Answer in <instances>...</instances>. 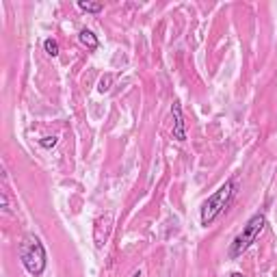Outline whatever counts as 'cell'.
Here are the masks:
<instances>
[{"label": "cell", "mask_w": 277, "mask_h": 277, "mask_svg": "<svg viewBox=\"0 0 277 277\" xmlns=\"http://www.w3.org/2000/svg\"><path fill=\"white\" fill-rule=\"evenodd\" d=\"M113 230V215L106 213L102 216H97L95 219V225H93V241H95V247H102L106 243L108 234H111Z\"/></svg>", "instance_id": "obj_4"}, {"label": "cell", "mask_w": 277, "mask_h": 277, "mask_svg": "<svg viewBox=\"0 0 277 277\" xmlns=\"http://www.w3.org/2000/svg\"><path fill=\"white\" fill-rule=\"evenodd\" d=\"M20 258L24 269L29 271L32 277H39L46 271V249H43V243L37 238L35 234H26L20 243Z\"/></svg>", "instance_id": "obj_1"}, {"label": "cell", "mask_w": 277, "mask_h": 277, "mask_svg": "<svg viewBox=\"0 0 277 277\" xmlns=\"http://www.w3.org/2000/svg\"><path fill=\"white\" fill-rule=\"evenodd\" d=\"M234 188H236V182L234 180H227L225 184H221V186L216 188V191L202 204V215H199V221H202L204 227H208L216 219V216L225 210V206L230 204L232 195H234Z\"/></svg>", "instance_id": "obj_2"}, {"label": "cell", "mask_w": 277, "mask_h": 277, "mask_svg": "<svg viewBox=\"0 0 277 277\" xmlns=\"http://www.w3.org/2000/svg\"><path fill=\"white\" fill-rule=\"evenodd\" d=\"M111 85H113V74H104L100 78V83H97V91H100V93H106V91L111 89Z\"/></svg>", "instance_id": "obj_8"}, {"label": "cell", "mask_w": 277, "mask_h": 277, "mask_svg": "<svg viewBox=\"0 0 277 277\" xmlns=\"http://www.w3.org/2000/svg\"><path fill=\"white\" fill-rule=\"evenodd\" d=\"M130 277H141V271H134V273L130 275Z\"/></svg>", "instance_id": "obj_11"}, {"label": "cell", "mask_w": 277, "mask_h": 277, "mask_svg": "<svg viewBox=\"0 0 277 277\" xmlns=\"http://www.w3.org/2000/svg\"><path fill=\"white\" fill-rule=\"evenodd\" d=\"M78 9L87 11V13H100L102 9V2H89V0H78Z\"/></svg>", "instance_id": "obj_7"}, {"label": "cell", "mask_w": 277, "mask_h": 277, "mask_svg": "<svg viewBox=\"0 0 277 277\" xmlns=\"http://www.w3.org/2000/svg\"><path fill=\"white\" fill-rule=\"evenodd\" d=\"M57 137H46V139H41L39 141V145H41V148L43 150H50V148H54V145H57Z\"/></svg>", "instance_id": "obj_10"}, {"label": "cell", "mask_w": 277, "mask_h": 277, "mask_svg": "<svg viewBox=\"0 0 277 277\" xmlns=\"http://www.w3.org/2000/svg\"><path fill=\"white\" fill-rule=\"evenodd\" d=\"M264 225H267V216H264L262 213L253 215L251 219L247 221V225H243V232H241V234H238L234 241H232V245H230V258H232V260H234V258H241L243 253H245L247 249L258 241V236L262 234Z\"/></svg>", "instance_id": "obj_3"}, {"label": "cell", "mask_w": 277, "mask_h": 277, "mask_svg": "<svg viewBox=\"0 0 277 277\" xmlns=\"http://www.w3.org/2000/svg\"><path fill=\"white\" fill-rule=\"evenodd\" d=\"M230 277H245V275H243V273H232Z\"/></svg>", "instance_id": "obj_12"}, {"label": "cell", "mask_w": 277, "mask_h": 277, "mask_svg": "<svg viewBox=\"0 0 277 277\" xmlns=\"http://www.w3.org/2000/svg\"><path fill=\"white\" fill-rule=\"evenodd\" d=\"M171 117H173V139L176 141H186V128H184V117H182L180 102H173L171 104Z\"/></svg>", "instance_id": "obj_5"}, {"label": "cell", "mask_w": 277, "mask_h": 277, "mask_svg": "<svg viewBox=\"0 0 277 277\" xmlns=\"http://www.w3.org/2000/svg\"><path fill=\"white\" fill-rule=\"evenodd\" d=\"M78 41L83 43V46L87 48V50H91V52H93V50H97V46H100V41H97V37H95L91 31H87V29H83V31L78 32Z\"/></svg>", "instance_id": "obj_6"}, {"label": "cell", "mask_w": 277, "mask_h": 277, "mask_svg": "<svg viewBox=\"0 0 277 277\" xmlns=\"http://www.w3.org/2000/svg\"><path fill=\"white\" fill-rule=\"evenodd\" d=\"M43 50L50 54V57H59V43L54 39H46L43 41Z\"/></svg>", "instance_id": "obj_9"}]
</instances>
